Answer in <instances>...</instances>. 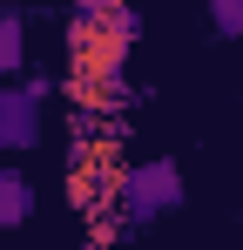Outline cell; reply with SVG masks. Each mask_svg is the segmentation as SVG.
<instances>
[{"label":"cell","mask_w":243,"mask_h":250,"mask_svg":"<svg viewBox=\"0 0 243 250\" xmlns=\"http://www.w3.org/2000/svg\"><path fill=\"white\" fill-rule=\"evenodd\" d=\"M142 34L135 7L122 0L108 14H75L68 21V95L81 108H115L122 102V68H128V47Z\"/></svg>","instance_id":"6da1fadb"},{"label":"cell","mask_w":243,"mask_h":250,"mask_svg":"<svg viewBox=\"0 0 243 250\" xmlns=\"http://www.w3.org/2000/svg\"><path fill=\"white\" fill-rule=\"evenodd\" d=\"M115 203H122L128 223H162V216H176V209H182V169L169 163V156L128 163L115 176Z\"/></svg>","instance_id":"7a4b0ae2"},{"label":"cell","mask_w":243,"mask_h":250,"mask_svg":"<svg viewBox=\"0 0 243 250\" xmlns=\"http://www.w3.org/2000/svg\"><path fill=\"white\" fill-rule=\"evenodd\" d=\"M40 149V95L27 82H0V156Z\"/></svg>","instance_id":"3957f363"},{"label":"cell","mask_w":243,"mask_h":250,"mask_svg":"<svg viewBox=\"0 0 243 250\" xmlns=\"http://www.w3.org/2000/svg\"><path fill=\"white\" fill-rule=\"evenodd\" d=\"M34 216V183H27V169L0 163V230H20Z\"/></svg>","instance_id":"277c9868"},{"label":"cell","mask_w":243,"mask_h":250,"mask_svg":"<svg viewBox=\"0 0 243 250\" xmlns=\"http://www.w3.org/2000/svg\"><path fill=\"white\" fill-rule=\"evenodd\" d=\"M27 75V21L14 7H0V82Z\"/></svg>","instance_id":"5b68a950"},{"label":"cell","mask_w":243,"mask_h":250,"mask_svg":"<svg viewBox=\"0 0 243 250\" xmlns=\"http://www.w3.org/2000/svg\"><path fill=\"white\" fill-rule=\"evenodd\" d=\"M202 14L223 41H243V0H202Z\"/></svg>","instance_id":"8992f818"},{"label":"cell","mask_w":243,"mask_h":250,"mask_svg":"<svg viewBox=\"0 0 243 250\" xmlns=\"http://www.w3.org/2000/svg\"><path fill=\"white\" fill-rule=\"evenodd\" d=\"M108 7H122V0H75V14H108Z\"/></svg>","instance_id":"52a82bcc"},{"label":"cell","mask_w":243,"mask_h":250,"mask_svg":"<svg viewBox=\"0 0 243 250\" xmlns=\"http://www.w3.org/2000/svg\"><path fill=\"white\" fill-rule=\"evenodd\" d=\"M0 7H20V0H0Z\"/></svg>","instance_id":"ba28073f"}]
</instances>
